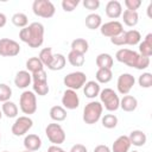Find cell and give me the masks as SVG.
<instances>
[{
  "instance_id": "6da1fadb",
  "label": "cell",
  "mask_w": 152,
  "mask_h": 152,
  "mask_svg": "<svg viewBox=\"0 0 152 152\" xmlns=\"http://www.w3.org/2000/svg\"><path fill=\"white\" fill-rule=\"evenodd\" d=\"M19 38L30 48L36 49L42 46L44 42V26L42 23H32L19 31Z\"/></svg>"
},
{
  "instance_id": "7a4b0ae2",
  "label": "cell",
  "mask_w": 152,
  "mask_h": 152,
  "mask_svg": "<svg viewBox=\"0 0 152 152\" xmlns=\"http://www.w3.org/2000/svg\"><path fill=\"white\" fill-rule=\"evenodd\" d=\"M115 58L118 62L124 63L131 68H135L138 70H145L150 65L148 57H144L139 55V52L133 51L131 49H126V48L118 50L115 53Z\"/></svg>"
},
{
  "instance_id": "3957f363",
  "label": "cell",
  "mask_w": 152,
  "mask_h": 152,
  "mask_svg": "<svg viewBox=\"0 0 152 152\" xmlns=\"http://www.w3.org/2000/svg\"><path fill=\"white\" fill-rule=\"evenodd\" d=\"M102 112H103V107L101 104V102L99 101H90L89 103L86 104L84 109H83V121L87 125H94L96 124L101 116H102Z\"/></svg>"
},
{
  "instance_id": "277c9868",
  "label": "cell",
  "mask_w": 152,
  "mask_h": 152,
  "mask_svg": "<svg viewBox=\"0 0 152 152\" xmlns=\"http://www.w3.org/2000/svg\"><path fill=\"white\" fill-rule=\"evenodd\" d=\"M102 107H104L108 112H115L120 108V99L119 95L110 88H104L99 94Z\"/></svg>"
},
{
  "instance_id": "5b68a950",
  "label": "cell",
  "mask_w": 152,
  "mask_h": 152,
  "mask_svg": "<svg viewBox=\"0 0 152 152\" xmlns=\"http://www.w3.org/2000/svg\"><path fill=\"white\" fill-rule=\"evenodd\" d=\"M19 107L20 110L26 114L27 116L34 114L37 110V96L31 90H25L21 93L19 99Z\"/></svg>"
},
{
  "instance_id": "8992f818",
  "label": "cell",
  "mask_w": 152,
  "mask_h": 152,
  "mask_svg": "<svg viewBox=\"0 0 152 152\" xmlns=\"http://www.w3.org/2000/svg\"><path fill=\"white\" fill-rule=\"evenodd\" d=\"M32 76V88L33 93L39 96H45L49 93V84H48V76L45 70L37 71L34 74H31Z\"/></svg>"
},
{
  "instance_id": "52a82bcc",
  "label": "cell",
  "mask_w": 152,
  "mask_h": 152,
  "mask_svg": "<svg viewBox=\"0 0 152 152\" xmlns=\"http://www.w3.org/2000/svg\"><path fill=\"white\" fill-rule=\"evenodd\" d=\"M32 11L37 17L49 19L55 15L56 8L50 0H34L32 4Z\"/></svg>"
},
{
  "instance_id": "ba28073f",
  "label": "cell",
  "mask_w": 152,
  "mask_h": 152,
  "mask_svg": "<svg viewBox=\"0 0 152 152\" xmlns=\"http://www.w3.org/2000/svg\"><path fill=\"white\" fill-rule=\"evenodd\" d=\"M86 82H87V76L82 71L70 72L66 76H64V78H63L64 86L68 89H71V90H75V91L77 89H81L86 84Z\"/></svg>"
},
{
  "instance_id": "9c48e42d",
  "label": "cell",
  "mask_w": 152,
  "mask_h": 152,
  "mask_svg": "<svg viewBox=\"0 0 152 152\" xmlns=\"http://www.w3.org/2000/svg\"><path fill=\"white\" fill-rule=\"evenodd\" d=\"M45 134L52 145H61L65 141V132L59 124H49L45 128Z\"/></svg>"
},
{
  "instance_id": "30bf717a",
  "label": "cell",
  "mask_w": 152,
  "mask_h": 152,
  "mask_svg": "<svg viewBox=\"0 0 152 152\" xmlns=\"http://www.w3.org/2000/svg\"><path fill=\"white\" fill-rule=\"evenodd\" d=\"M33 126V121L31 118H28L27 115H23V116H19L15 119V121L13 122L12 125V133L13 135L15 137H21V135H25Z\"/></svg>"
},
{
  "instance_id": "8fae6325",
  "label": "cell",
  "mask_w": 152,
  "mask_h": 152,
  "mask_svg": "<svg viewBox=\"0 0 152 152\" xmlns=\"http://www.w3.org/2000/svg\"><path fill=\"white\" fill-rule=\"evenodd\" d=\"M20 45L13 39L1 38L0 39V56L2 57H14L19 55Z\"/></svg>"
},
{
  "instance_id": "7c38bea8",
  "label": "cell",
  "mask_w": 152,
  "mask_h": 152,
  "mask_svg": "<svg viewBox=\"0 0 152 152\" xmlns=\"http://www.w3.org/2000/svg\"><path fill=\"white\" fill-rule=\"evenodd\" d=\"M100 32L102 36L112 38L115 36H119L124 32V26L120 21L118 20H112V21H107L104 24H102L100 26Z\"/></svg>"
},
{
  "instance_id": "4fadbf2b",
  "label": "cell",
  "mask_w": 152,
  "mask_h": 152,
  "mask_svg": "<svg viewBox=\"0 0 152 152\" xmlns=\"http://www.w3.org/2000/svg\"><path fill=\"white\" fill-rule=\"evenodd\" d=\"M134 83H135V78L132 74H128V72L121 74L118 78V82H116L118 91L121 95H128V93L133 88Z\"/></svg>"
},
{
  "instance_id": "5bb4252c",
  "label": "cell",
  "mask_w": 152,
  "mask_h": 152,
  "mask_svg": "<svg viewBox=\"0 0 152 152\" xmlns=\"http://www.w3.org/2000/svg\"><path fill=\"white\" fill-rule=\"evenodd\" d=\"M62 107H64L65 109H76L78 108L80 106V97L77 95V93L75 90H71V89H66L64 93H63V96H62Z\"/></svg>"
},
{
  "instance_id": "9a60e30c",
  "label": "cell",
  "mask_w": 152,
  "mask_h": 152,
  "mask_svg": "<svg viewBox=\"0 0 152 152\" xmlns=\"http://www.w3.org/2000/svg\"><path fill=\"white\" fill-rule=\"evenodd\" d=\"M106 14L110 19H118L122 14V6L118 0H110L106 5Z\"/></svg>"
},
{
  "instance_id": "2e32d148",
  "label": "cell",
  "mask_w": 152,
  "mask_h": 152,
  "mask_svg": "<svg viewBox=\"0 0 152 152\" xmlns=\"http://www.w3.org/2000/svg\"><path fill=\"white\" fill-rule=\"evenodd\" d=\"M32 82V76L27 70H20L17 72L15 77H14V84L17 88L20 89H25L27 88Z\"/></svg>"
},
{
  "instance_id": "e0dca14e",
  "label": "cell",
  "mask_w": 152,
  "mask_h": 152,
  "mask_svg": "<svg viewBox=\"0 0 152 152\" xmlns=\"http://www.w3.org/2000/svg\"><path fill=\"white\" fill-rule=\"evenodd\" d=\"M42 146V139L37 134H27L24 138V147L26 151L34 152L38 151Z\"/></svg>"
},
{
  "instance_id": "ac0fdd59",
  "label": "cell",
  "mask_w": 152,
  "mask_h": 152,
  "mask_svg": "<svg viewBox=\"0 0 152 152\" xmlns=\"http://www.w3.org/2000/svg\"><path fill=\"white\" fill-rule=\"evenodd\" d=\"M131 142L127 135H120L112 146V152H129Z\"/></svg>"
},
{
  "instance_id": "d6986e66",
  "label": "cell",
  "mask_w": 152,
  "mask_h": 152,
  "mask_svg": "<svg viewBox=\"0 0 152 152\" xmlns=\"http://www.w3.org/2000/svg\"><path fill=\"white\" fill-rule=\"evenodd\" d=\"M100 91V84L96 81H87L83 86V93L88 99H95L96 96H99Z\"/></svg>"
},
{
  "instance_id": "ffe728a7",
  "label": "cell",
  "mask_w": 152,
  "mask_h": 152,
  "mask_svg": "<svg viewBox=\"0 0 152 152\" xmlns=\"http://www.w3.org/2000/svg\"><path fill=\"white\" fill-rule=\"evenodd\" d=\"M128 139H129V142L131 145H134L137 147H140V146H144L146 144V140H147V137L146 134L140 131V129H134L129 133L128 135Z\"/></svg>"
},
{
  "instance_id": "44dd1931",
  "label": "cell",
  "mask_w": 152,
  "mask_h": 152,
  "mask_svg": "<svg viewBox=\"0 0 152 152\" xmlns=\"http://www.w3.org/2000/svg\"><path fill=\"white\" fill-rule=\"evenodd\" d=\"M139 55L148 58L152 56V33L146 34L145 39L139 43Z\"/></svg>"
},
{
  "instance_id": "7402d4cb",
  "label": "cell",
  "mask_w": 152,
  "mask_h": 152,
  "mask_svg": "<svg viewBox=\"0 0 152 152\" xmlns=\"http://www.w3.org/2000/svg\"><path fill=\"white\" fill-rule=\"evenodd\" d=\"M138 107V100L132 95H124L120 100V108L124 112H133Z\"/></svg>"
},
{
  "instance_id": "603a6c76",
  "label": "cell",
  "mask_w": 152,
  "mask_h": 152,
  "mask_svg": "<svg viewBox=\"0 0 152 152\" xmlns=\"http://www.w3.org/2000/svg\"><path fill=\"white\" fill-rule=\"evenodd\" d=\"M125 45H137L141 40V34L138 30H128L124 31Z\"/></svg>"
},
{
  "instance_id": "cb8c5ba5",
  "label": "cell",
  "mask_w": 152,
  "mask_h": 152,
  "mask_svg": "<svg viewBox=\"0 0 152 152\" xmlns=\"http://www.w3.org/2000/svg\"><path fill=\"white\" fill-rule=\"evenodd\" d=\"M95 62H96V65L99 69H112V66L114 64L113 57L109 53H104V52L97 55Z\"/></svg>"
},
{
  "instance_id": "d4e9b609",
  "label": "cell",
  "mask_w": 152,
  "mask_h": 152,
  "mask_svg": "<svg viewBox=\"0 0 152 152\" xmlns=\"http://www.w3.org/2000/svg\"><path fill=\"white\" fill-rule=\"evenodd\" d=\"M122 17V20H124V24L129 26V27H133L138 24L139 21V14L138 12H134V11H128V10H125L121 14Z\"/></svg>"
},
{
  "instance_id": "484cf974",
  "label": "cell",
  "mask_w": 152,
  "mask_h": 152,
  "mask_svg": "<svg viewBox=\"0 0 152 152\" xmlns=\"http://www.w3.org/2000/svg\"><path fill=\"white\" fill-rule=\"evenodd\" d=\"M65 63H66V58L64 57V55H62V53H55L52 56V61H51V63L49 64L48 68L50 70H52V71L62 70L65 66Z\"/></svg>"
},
{
  "instance_id": "4316f807",
  "label": "cell",
  "mask_w": 152,
  "mask_h": 152,
  "mask_svg": "<svg viewBox=\"0 0 152 152\" xmlns=\"http://www.w3.org/2000/svg\"><path fill=\"white\" fill-rule=\"evenodd\" d=\"M49 114H50V118L56 122H61V121H64L66 119V109L62 106L51 107Z\"/></svg>"
},
{
  "instance_id": "83f0119b",
  "label": "cell",
  "mask_w": 152,
  "mask_h": 152,
  "mask_svg": "<svg viewBox=\"0 0 152 152\" xmlns=\"http://www.w3.org/2000/svg\"><path fill=\"white\" fill-rule=\"evenodd\" d=\"M1 112H2V115H5L6 118H15L18 115V107L14 102L12 101H6V102H2V106H1Z\"/></svg>"
},
{
  "instance_id": "f1b7e54d",
  "label": "cell",
  "mask_w": 152,
  "mask_h": 152,
  "mask_svg": "<svg viewBox=\"0 0 152 152\" xmlns=\"http://www.w3.org/2000/svg\"><path fill=\"white\" fill-rule=\"evenodd\" d=\"M102 25V19L101 15L97 13H90L86 17V26L89 30H96L100 28V26Z\"/></svg>"
},
{
  "instance_id": "f546056e",
  "label": "cell",
  "mask_w": 152,
  "mask_h": 152,
  "mask_svg": "<svg viewBox=\"0 0 152 152\" xmlns=\"http://www.w3.org/2000/svg\"><path fill=\"white\" fill-rule=\"evenodd\" d=\"M89 49V44L84 38H76L71 42V51H76L78 53L84 55Z\"/></svg>"
},
{
  "instance_id": "4dcf8cb0",
  "label": "cell",
  "mask_w": 152,
  "mask_h": 152,
  "mask_svg": "<svg viewBox=\"0 0 152 152\" xmlns=\"http://www.w3.org/2000/svg\"><path fill=\"white\" fill-rule=\"evenodd\" d=\"M26 69L30 74H34L37 71H40L44 69L43 63L40 62V59L38 57H31L26 61Z\"/></svg>"
},
{
  "instance_id": "1f68e13d",
  "label": "cell",
  "mask_w": 152,
  "mask_h": 152,
  "mask_svg": "<svg viewBox=\"0 0 152 152\" xmlns=\"http://www.w3.org/2000/svg\"><path fill=\"white\" fill-rule=\"evenodd\" d=\"M95 78H96V82L99 84L100 83H108L113 78L112 69H97V71L95 74Z\"/></svg>"
},
{
  "instance_id": "d6a6232c",
  "label": "cell",
  "mask_w": 152,
  "mask_h": 152,
  "mask_svg": "<svg viewBox=\"0 0 152 152\" xmlns=\"http://www.w3.org/2000/svg\"><path fill=\"white\" fill-rule=\"evenodd\" d=\"M11 20H12V24H13L14 26L20 27V28L26 27L27 24H28V18H27V15H26L25 13H20V12L14 13V14L12 15Z\"/></svg>"
},
{
  "instance_id": "836d02e7",
  "label": "cell",
  "mask_w": 152,
  "mask_h": 152,
  "mask_svg": "<svg viewBox=\"0 0 152 152\" xmlns=\"http://www.w3.org/2000/svg\"><path fill=\"white\" fill-rule=\"evenodd\" d=\"M68 61L72 66H82L84 64V55L76 51H70L68 53Z\"/></svg>"
},
{
  "instance_id": "e575fe53",
  "label": "cell",
  "mask_w": 152,
  "mask_h": 152,
  "mask_svg": "<svg viewBox=\"0 0 152 152\" xmlns=\"http://www.w3.org/2000/svg\"><path fill=\"white\" fill-rule=\"evenodd\" d=\"M101 122H102V126L104 128L112 129V128H115L116 127V125H118V118L114 114H106V115L101 116Z\"/></svg>"
},
{
  "instance_id": "d590c367",
  "label": "cell",
  "mask_w": 152,
  "mask_h": 152,
  "mask_svg": "<svg viewBox=\"0 0 152 152\" xmlns=\"http://www.w3.org/2000/svg\"><path fill=\"white\" fill-rule=\"evenodd\" d=\"M52 56H53L52 49H51V48H44V49L40 50L38 58L40 59V62L43 63L44 66H49V64H50L51 61H52Z\"/></svg>"
},
{
  "instance_id": "8d00e7d4",
  "label": "cell",
  "mask_w": 152,
  "mask_h": 152,
  "mask_svg": "<svg viewBox=\"0 0 152 152\" xmlns=\"http://www.w3.org/2000/svg\"><path fill=\"white\" fill-rule=\"evenodd\" d=\"M138 83L141 88H151L152 87V74L142 72L138 78Z\"/></svg>"
},
{
  "instance_id": "74e56055",
  "label": "cell",
  "mask_w": 152,
  "mask_h": 152,
  "mask_svg": "<svg viewBox=\"0 0 152 152\" xmlns=\"http://www.w3.org/2000/svg\"><path fill=\"white\" fill-rule=\"evenodd\" d=\"M12 96V89L10 86L5 83H0V102H6L10 101Z\"/></svg>"
},
{
  "instance_id": "f35d334b",
  "label": "cell",
  "mask_w": 152,
  "mask_h": 152,
  "mask_svg": "<svg viewBox=\"0 0 152 152\" xmlns=\"http://www.w3.org/2000/svg\"><path fill=\"white\" fill-rule=\"evenodd\" d=\"M78 5H80L78 0H63L62 1V8L64 12H72Z\"/></svg>"
},
{
  "instance_id": "ab89813d",
  "label": "cell",
  "mask_w": 152,
  "mask_h": 152,
  "mask_svg": "<svg viewBox=\"0 0 152 152\" xmlns=\"http://www.w3.org/2000/svg\"><path fill=\"white\" fill-rule=\"evenodd\" d=\"M125 6L128 11L137 12V10L141 6V1L140 0H125Z\"/></svg>"
},
{
  "instance_id": "60d3db41",
  "label": "cell",
  "mask_w": 152,
  "mask_h": 152,
  "mask_svg": "<svg viewBox=\"0 0 152 152\" xmlns=\"http://www.w3.org/2000/svg\"><path fill=\"white\" fill-rule=\"evenodd\" d=\"M83 6L84 8L89 10V11H95L100 7V1L99 0H83Z\"/></svg>"
},
{
  "instance_id": "b9f144b4",
  "label": "cell",
  "mask_w": 152,
  "mask_h": 152,
  "mask_svg": "<svg viewBox=\"0 0 152 152\" xmlns=\"http://www.w3.org/2000/svg\"><path fill=\"white\" fill-rule=\"evenodd\" d=\"M109 39H110V43H112V44H114V45H116V46H122V45H125L124 32H122L121 34L115 36V37H112V38H109Z\"/></svg>"
},
{
  "instance_id": "7bdbcfd3",
  "label": "cell",
  "mask_w": 152,
  "mask_h": 152,
  "mask_svg": "<svg viewBox=\"0 0 152 152\" xmlns=\"http://www.w3.org/2000/svg\"><path fill=\"white\" fill-rule=\"evenodd\" d=\"M69 152H88V151H87V147L84 145H82V144H75V145L71 146V148H70Z\"/></svg>"
},
{
  "instance_id": "ee69618b",
  "label": "cell",
  "mask_w": 152,
  "mask_h": 152,
  "mask_svg": "<svg viewBox=\"0 0 152 152\" xmlns=\"http://www.w3.org/2000/svg\"><path fill=\"white\" fill-rule=\"evenodd\" d=\"M94 152H112V150L107 146V145H97L95 148H94Z\"/></svg>"
},
{
  "instance_id": "f6af8a7d",
  "label": "cell",
  "mask_w": 152,
  "mask_h": 152,
  "mask_svg": "<svg viewBox=\"0 0 152 152\" xmlns=\"http://www.w3.org/2000/svg\"><path fill=\"white\" fill-rule=\"evenodd\" d=\"M48 152H65V151L62 147H59L58 145H51L48 148Z\"/></svg>"
},
{
  "instance_id": "bcb514c9",
  "label": "cell",
  "mask_w": 152,
  "mask_h": 152,
  "mask_svg": "<svg viewBox=\"0 0 152 152\" xmlns=\"http://www.w3.org/2000/svg\"><path fill=\"white\" fill-rule=\"evenodd\" d=\"M6 23H7V18H6V15H5L4 13H0V28L4 27V26L6 25Z\"/></svg>"
},
{
  "instance_id": "7dc6e473",
  "label": "cell",
  "mask_w": 152,
  "mask_h": 152,
  "mask_svg": "<svg viewBox=\"0 0 152 152\" xmlns=\"http://www.w3.org/2000/svg\"><path fill=\"white\" fill-rule=\"evenodd\" d=\"M151 8H152V4H150L148 5V7H147V15L151 18Z\"/></svg>"
},
{
  "instance_id": "c3c4849f",
  "label": "cell",
  "mask_w": 152,
  "mask_h": 152,
  "mask_svg": "<svg viewBox=\"0 0 152 152\" xmlns=\"http://www.w3.org/2000/svg\"><path fill=\"white\" fill-rule=\"evenodd\" d=\"M1 118H2V112L0 110V120H1Z\"/></svg>"
},
{
  "instance_id": "681fc988",
  "label": "cell",
  "mask_w": 152,
  "mask_h": 152,
  "mask_svg": "<svg viewBox=\"0 0 152 152\" xmlns=\"http://www.w3.org/2000/svg\"><path fill=\"white\" fill-rule=\"evenodd\" d=\"M23 152H30V151H26V150H25V151H23Z\"/></svg>"
},
{
  "instance_id": "f907efd6",
  "label": "cell",
  "mask_w": 152,
  "mask_h": 152,
  "mask_svg": "<svg viewBox=\"0 0 152 152\" xmlns=\"http://www.w3.org/2000/svg\"><path fill=\"white\" fill-rule=\"evenodd\" d=\"M131 152H138V151H131Z\"/></svg>"
},
{
  "instance_id": "816d5d0a",
  "label": "cell",
  "mask_w": 152,
  "mask_h": 152,
  "mask_svg": "<svg viewBox=\"0 0 152 152\" xmlns=\"http://www.w3.org/2000/svg\"><path fill=\"white\" fill-rule=\"evenodd\" d=\"M4 152H8V151H4Z\"/></svg>"
},
{
  "instance_id": "f5cc1de1",
  "label": "cell",
  "mask_w": 152,
  "mask_h": 152,
  "mask_svg": "<svg viewBox=\"0 0 152 152\" xmlns=\"http://www.w3.org/2000/svg\"><path fill=\"white\" fill-rule=\"evenodd\" d=\"M0 139H1V135H0Z\"/></svg>"
}]
</instances>
